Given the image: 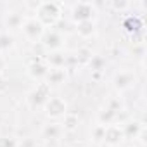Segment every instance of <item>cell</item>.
Listing matches in <instances>:
<instances>
[{"label": "cell", "instance_id": "6da1fadb", "mask_svg": "<svg viewBox=\"0 0 147 147\" xmlns=\"http://www.w3.org/2000/svg\"><path fill=\"white\" fill-rule=\"evenodd\" d=\"M33 16L45 26V30H49V28L52 30L62 19V4L52 2V0L50 2H40V5Z\"/></svg>", "mask_w": 147, "mask_h": 147}, {"label": "cell", "instance_id": "7a4b0ae2", "mask_svg": "<svg viewBox=\"0 0 147 147\" xmlns=\"http://www.w3.org/2000/svg\"><path fill=\"white\" fill-rule=\"evenodd\" d=\"M69 18L75 24L83 21H97V7L94 2H75L69 9Z\"/></svg>", "mask_w": 147, "mask_h": 147}, {"label": "cell", "instance_id": "3957f363", "mask_svg": "<svg viewBox=\"0 0 147 147\" xmlns=\"http://www.w3.org/2000/svg\"><path fill=\"white\" fill-rule=\"evenodd\" d=\"M138 83V75L135 73V69H118L113 75V87L116 90V94H125L128 90H131L135 85Z\"/></svg>", "mask_w": 147, "mask_h": 147}, {"label": "cell", "instance_id": "277c9868", "mask_svg": "<svg viewBox=\"0 0 147 147\" xmlns=\"http://www.w3.org/2000/svg\"><path fill=\"white\" fill-rule=\"evenodd\" d=\"M42 111L49 118V121H59L69 113L67 111V102L62 97H57V95H50L47 99V102L43 104Z\"/></svg>", "mask_w": 147, "mask_h": 147}, {"label": "cell", "instance_id": "5b68a950", "mask_svg": "<svg viewBox=\"0 0 147 147\" xmlns=\"http://www.w3.org/2000/svg\"><path fill=\"white\" fill-rule=\"evenodd\" d=\"M49 97H50V87L45 82H42V83H36V87L26 94V104L33 111H42Z\"/></svg>", "mask_w": 147, "mask_h": 147}, {"label": "cell", "instance_id": "8992f818", "mask_svg": "<svg viewBox=\"0 0 147 147\" xmlns=\"http://www.w3.org/2000/svg\"><path fill=\"white\" fill-rule=\"evenodd\" d=\"M19 31L23 33V36H24L28 42H31V43H40V40H42V36H43V33H45V26H43L35 16H26V19H24V23H23V26H21Z\"/></svg>", "mask_w": 147, "mask_h": 147}, {"label": "cell", "instance_id": "52a82bcc", "mask_svg": "<svg viewBox=\"0 0 147 147\" xmlns=\"http://www.w3.org/2000/svg\"><path fill=\"white\" fill-rule=\"evenodd\" d=\"M40 43L43 45V49L47 52H57V50H62L64 45H66V38L61 31L57 30H45Z\"/></svg>", "mask_w": 147, "mask_h": 147}, {"label": "cell", "instance_id": "ba28073f", "mask_svg": "<svg viewBox=\"0 0 147 147\" xmlns=\"http://www.w3.org/2000/svg\"><path fill=\"white\" fill-rule=\"evenodd\" d=\"M125 140L126 138H125V133H123V126L119 123H113V125L104 126L102 144H106L107 147H119Z\"/></svg>", "mask_w": 147, "mask_h": 147}, {"label": "cell", "instance_id": "9c48e42d", "mask_svg": "<svg viewBox=\"0 0 147 147\" xmlns=\"http://www.w3.org/2000/svg\"><path fill=\"white\" fill-rule=\"evenodd\" d=\"M26 19V14L16 11V9H11V11H5L4 12V26H5V31L14 35L16 31L21 30L23 23Z\"/></svg>", "mask_w": 147, "mask_h": 147}, {"label": "cell", "instance_id": "30bf717a", "mask_svg": "<svg viewBox=\"0 0 147 147\" xmlns=\"http://www.w3.org/2000/svg\"><path fill=\"white\" fill-rule=\"evenodd\" d=\"M64 128H62V123L61 121H47L42 130H40V137L43 140H50V142H57L64 137Z\"/></svg>", "mask_w": 147, "mask_h": 147}, {"label": "cell", "instance_id": "8fae6325", "mask_svg": "<svg viewBox=\"0 0 147 147\" xmlns=\"http://www.w3.org/2000/svg\"><path fill=\"white\" fill-rule=\"evenodd\" d=\"M49 69H50V67L45 64V61H33V62H30V64L26 66V75H28L31 80L42 83V82H45V78H47Z\"/></svg>", "mask_w": 147, "mask_h": 147}, {"label": "cell", "instance_id": "7c38bea8", "mask_svg": "<svg viewBox=\"0 0 147 147\" xmlns=\"http://www.w3.org/2000/svg\"><path fill=\"white\" fill-rule=\"evenodd\" d=\"M45 64L50 67V69H64L66 67V62H67V55L62 52V50H57V52H47L45 55Z\"/></svg>", "mask_w": 147, "mask_h": 147}, {"label": "cell", "instance_id": "4fadbf2b", "mask_svg": "<svg viewBox=\"0 0 147 147\" xmlns=\"http://www.w3.org/2000/svg\"><path fill=\"white\" fill-rule=\"evenodd\" d=\"M75 26H76V35L82 40L94 38L97 35V21H83V23H78Z\"/></svg>", "mask_w": 147, "mask_h": 147}, {"label": "cell", "instance_id": "5bb4252c", "mask_svg": "<svg viewBox=\"0 0 147 147\" xmlns=\"http://www.w3.org/2000/svg\"><path fill=\"white\" fill-rule=\"evenodd\" d=\"M121 126H123V133H125L126 140H137L140 137V133L145 130L144 125L140 121H137V119H131V121H128V123H125Z\"/></svg>", "mask_w": 147, "mask_h": 147}, {"label": "cell", "instance_id": "9a60e30c", "mask_svg": "<svg viewBox=\"0 0 147 147\" xmlns=\"http://www.w3.org/2000/svg\"><path fill=\"white\" fill-rule=\"evenodd\" d=\"M118 116H119V113H116L114 109H111V107L104 106V107L99 111V114H97V125L106 126V125L118 123V121H116V119H118Z\"/></svg>", "mask_w": 147, "mask_h": 147}, {"label": "cell", "instance_id": "2e32d148", "mask_svg": "<svg viewBox=\"0 0 147 147\" xmlns=\"http://www.w3.org/2000/svg\"><path fill=\"white\" fill-rule=\"evenodd\" d=\"M121 26H123V30L126 31V33H130V35H137L140 30H142V19L138 18V16H126L125 19H123V23H121Z\"/></svg>", "mask_w": 147, "mask_h": 147}, {"label": "cell", "instance_id": "e0dca14e", "mask_svg": "<svg viewBox=\"0 0 147 147\" xmlns=\"http://www.w3.org/2000/svg\"><path fill=\"white\" fill-rule=\"evenodd\" d=\"M67 78V73H66V67L64 69H49L47 73V78H45V83L50 87V85H61L64 83Z\"/></svg>", "mask_w": 147, "mask_h": 147}, {"label": "cell", "instance_id": "ac0fdd59", "mask_svg": "<svg viewBox=\"0 0 147 147\" xmlns=\"http://www.w3.org/2000/svg\"><path fill=\"white\" fill-rule=\"evenodd\" d=\"M14 45H16V42H14V35H11V33H7V31L0 33V54L5 55L9 50L14 49Z\"/></svg>", "mask_w": 147, "mask_h": 147}, {"label": "cell", "instance_id": "d6986e66", "mask_svg": "<svg viewBox=\"0 0 147 147\" xmlns=\"http://www.w3.org/2000/svg\"><path fill=\"white\" fill-rule=\"evenodd\" d=\"M75 54H76V55H75L76 61H78L80 64H85V66H87V64L90 62V59L95 55V54L92 52V49H90V47H85V45H83V47H78Z\"/></svg>", "mask_w": 147, "mask_h": 147}, {"label": "cell", "instance_id": "ffe728a7", "mask_svg": "<svg viewBox=\"0 0 147 147\" xmlns=\"http://www.w3.org/2000/svg\"><path fill=\"white\" fill-rule=\"evenodd\" d=\"M62 119H64V121H62L64 131H75V130L78 128V125H80V118H78L76 114H73V113H67Z\"/></svg>", "mask_w": 147, "mask_h": 147}, {"label": "cell", "instance_id": "44dd1931", "mask_svg": "<svg viewBox=\"0 0 147 147\" xmlns=\"http://www.w3.org/2000/svg\"><path fill=\"white\" fill-rule=\"evenodd\" d=\"M87 66H88L94 73H100V71L104 69V66H106V59H104L102 55H94Z\"/></svg>", "mask_w": 147, "mask_h": 147}, {"label": "cell", "instance_id": "7402d4cb", "mask_svg": "<svg viewBox=\"0 0 147 147\" xmlns=\"http://www.w3.org/2000/svg\"><path fill=\"white\" fill-rule=\"evenodd\" d=\"M109 7L114 12H125V11H128L131 7V2H128V0H111Z\"/></svg>", "mask_w": 147, "mask_h": 147}, {"label": "cell", "instance_id": "603a6c76", "mask_svg": "<svg viewBox=\"0 0 147 147\" xmlns=\"http://www.w3.org/2000/svg\"><path fill=\"white\" fill-rule=\"evenodd\" d=\"M90 137H92V142H94V144H102V138H104V126H102V125H95L94 130H92V133H90Z\"/></svg>", "mask_w": 147, "mask_h": 147}, {"label": "cell", "instance_id": "cb8c5ba5", "mask_svg": "<svg viewBox=\"0 0 147 147\" xmlns=\"http://www.w3.org/2000/svg\"><path fill=\"white\" fill-rule=\"evenodd\" d=\"M106 106L107 107H111V109H114L116 113H123V102H121V99L119 97H109L107 99V102H106Z\"/></svg>", "mask_w": 147, "mask_h": 147}, {"label": "cell", "instance_id": "d4e9b609", "mask_svg": "<svg viewBox=\"0 0 147 147\" xmlns=\"http://www.w3.org/2000/svg\"><path fill=\"white\" fill-rule=\"evenodd\" d=\"M18 140L14 135H2L0 137V147H18Z\"/></svg>", "mask_w": 147, "mask_h": 147}, {"label": "cell", "instance_id": "484cf974", "mask_svg": "<svg viewBox=\"0 0 147 147\" xmlns=\"http://www.w3.org/2000/svg\"><path fill=\"white\" fill-rule=\"evenodd\" d=\"M36 140L33 137H24V138H19L18 140V147H36Z\"/></svg>", "mask_w": 147, "mask_h": 147}, {"label": "cell", "instance_id": "4316f807", "mask_svg": "<svg viewBox=\"0 0 147 147\" xmlns=\"http://www.w3.org/2000/svg\"><path fill=\"white\" fill-rule=\"evenodd\" d=\"M38 5H40V0H33V2H23V7H24L26 11H31L33 14L36 12Z\"/></svg>", "mask_w": 147, "mask_h": 147}, {"label": "cell", "instance_id": "83f0119b", "mask_svg": "<svg viewBox=\"0 0 147 147\" xmlns=\"http://www.w3.org/2000/svg\"><path fill=\"white\" fill-rule=\"evenodd\" d=\"M5 67H7V57L0 54V75L5 71Z\"/></svg>", "mask_w": 147, "mask_h": 147}, {"label": "cell", "instance_id": "f1b7e54d", "mask_svg": "<svg viewBox=\"0 0 147 147\" xmlns=\"http://www.w3.org/2000/svg\"><path fill=\"white\" fill-rule=\"evenodd\" d=\"M36 147H42V145H36Z\"/></svg>", "mask_w": 147, "mask_h": 147}]
</instances>
